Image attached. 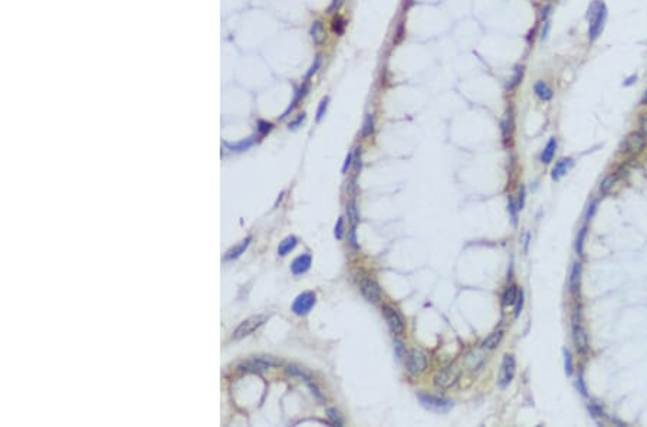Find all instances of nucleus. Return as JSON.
Listing matches in <instances>:
<instances>
[{"instance_id":"obj_1","label":"nucleus","mask_w":647,"mask_h":427,"mask_svg":"<svg viewBox=\"0 0 647 427\" xmlns=\"http://www.w3.org/2000/svg\"><path fill=\"white\" fill-rule=\"evenodd\" d=\"M585 17L588 22V40L596 42L604 31L609 17V9L606 3L603 0H591Z\"/></svg>"},{"instance_id":"obj_2","label":"nucleus","mask_w":647,"mask_h":427,"mask_svg":"<svg viewBox=\"0 0 647 427\" xmlns=\"http://www.w3.org/2000/svg\"><path fill=\"white\" fill-rule=\"evenodd\" d=\"M267 315L265 313H259V315H253L246 318L245 321H242L239 324V327L234 329L233 332V340H242L245 337H248L250 334H253L258 328H261L266 321H267Z\"/></svg>"},{"instance_id":"obj_3","label":"nucleus","mask_w":647,"mask_h":427,"mask_svg":"<svg viewBox=\"0 0 647 427\" xmlns=\"http://www.w3.org/2000/svg\"><path fill=\"white\" fill-rule=\"evenodd\" d=\"M421 406L426 407L427 410L436 411V413H448L449 410L453 409V401L443 398V397H436V395L429 394H420L417 395Z\"/></svg>"},{"instance_id":"obj_4","label":"nucleus","mask_w":647,"mask_h":427,"mask_svg":"<svg viewBox=\"0 0 647 427\" xmlns=\"http://www.w3.org/2000/svg\"><path fill=\"white\" fill-rule=\"evenodd\" d=\"M460 376V368L455 364L449 365L446 368L440 370L436 376H434V386L440 390H446L449 387H452L457 378Z\"/></svg>"},{"instance_id":"obj_5","label":"nucleus","mask_w":647,"mask_h":427,"mask_svg":"<svg viewBox=\"0 0 647 427\" xmlns=\"http://www.w3.org/2000/svg\"><path fill=\"white\" fill-rule=\"evenodd\" d=\"M281 364H282V361L275 358V357L259 355V357H253V358L243 362L240 365V368L246 370V371H265L267 368H273V367H278Z\"/></svg>"},{"instance_id":"obj_6","label":"nucleus","mask_w":647,"mask_h":427,"mask_svg":"<svg viewBox=\"0 0 647 427\" xmlns=\"http://www.w3.org/2000/svg\"><path fill=\"white\" fill-rule=\"evenodd\" d=\"M427 368V358L424 352L419 349H412L407 355V370L410 374L419 376Z\"/></svg>"},{"instance_id":"obj_7","label":"nucleus","mask_w":647,"mask_h":427,"mask_svg":"<svg viewBox=\"0 0 647 427\" xmlns=\"http://www.w3.org/2000/svg\"><path fill=\"white\" fill-rule=\"evenodd\" d=\"M315 294L314 292H304L297 296V299L292 304V312L295 315H306L315 305Z\"/></svg>"},{"instance_id":"obj_8","label":"nucleus","mask_w":647,"mask_h":427,"mask_svg":"<svg viewBox=\"0 0 647 427\" xmlns=\"http://www.w3.org/2000/svg\"><path fill=\"white\" fill-rule=\"evenodd\" d=\"M515 376V358L512 355H505L503 361L500 364V371H499L498 384L500 388H505L509 386V383L512 381Z\"/></svg>"},{"instance_id":"obj_9","label":"nucleus","mask_w":647,"mask_h":427,"mask_svg":"<svg viewBox=\"0 0 647 427\" xmlns=\"http://www.w3.org/2000/svg\"><path fill=\"white\" fill-rule=\"evenodd\" d=\"M381 311L382 315H384V319H385L388 328L391 329V332L397 334V335L398 334H403L404 332V322H403V319L398 315L397 311L390 308V307H382Z\"/></svg>"},{"instance_id":"obj_10","label":"nucleus","mask_w":647,"mask_h":427,"mask_svg":"<svg viewBox=\"0 0 647 427\" xmlns=\"http://www.w3.org/2000/svg\"><path fill=\"white\" fill-rule=\"evenodd\" d=\"M645 147H646V135L643 132H631L624 140V151L626 153L637 154V153H642Z\"/></svg>"},{"instance_id":"obj_11","label":"nucleus","mask_w":647,"mask_h":427,"mask_svg":"<svg viewBox=\"0 0 647 427\" xmlns=\"http://www.w3.org/2000/svg\"><path fill=\"white\" fill-rule=\"evenodd\" d=\"M361 294L368 302H379L381 298V291L380 286L376 280L373 279H364L361 282Z\"/></svg>"},{"instance_id":"obj_12","label":"nucleus","mask_w":647,"mask_h":427,"mask_svg":"<svg viewBox=\"0 0 647 427\" xmlns=\"http://www.w3.org/2000/svg\"><path fill=\"white\" fill-rule=\"evenodd\" d=\"M572 332H574V343H575V347H577V351L580 354H587V351H588V337H587L585 329L575 324Z\"/></svg>"},{"instance_id":"obj_13","label":"nucleus","mask_w":647,"mask_h":427,"mask_svg":"<svg viewBox=\"0 0 647 427\" xmlns=\"http://www.w3.org/2000/svg\"><path fill=\"white\" fill-rule=\"evenodd\" d=\"M533 94L536 95V98L539 99V101H542V102H548V101H551V99L554 98L552 88L545 81H542V79H539V81H536V82L533 83Z\"/></svg>"},{"instance_id":"obj_14","label":"nucleus","mask_w":647,"mask_h":427,"mask_svg":"<svg viewBox=\"0 0 647 427\" xmlns=\"http://www.w3.org/2000/svg\"><path fill=\"white\" fill-rule=\"evenodd\" d=\"M311 263H312V258H311V255H308V253H305V255H301L298 256L292 265H291V269H292V273L294 275H302V273H305L309 268H311Z\"/></svg>"},{"instance_id":"obj_15","label":"nucleus","mask_w":647,"mask_h":427,"mask_svg":"<svg viewBox=\"0 0 647 427\" xmlns=\"http://www.w3.org/2000/svg\"><path fill=\"white\" fill-rule=\"evenodd\" d=\"M580 282H581V263H574L571 273H570V292L572 295H577L580 291Z\"/></svg>"},{"instance_id":"obj_16","label":"nucleus","mask_w":647,"mask_h":427,"mask_svg":"<svg viewBox=\"0 0 647 427\" xmlns=\"http://www.w3.org/2000/svg\"><path fill=\"white\" fill-rule=\"evenodd\" d=\"M524 75H525V66L521 65V64L515 66L514 71H512V75H511V78L508 79V83H506V89H508V91H514V89H516V88L522 83Z\"/></svg>"},{"instance_id":"obj_17","label":"nucleus","mask_w":647,"mask_h":427,"mask_svg":"<svg viewBox=\"0 0 647 427\" xmlns=\"http://www.w3.org/2000/svg\"><path fill=\"white\" fill-rule=\"evenodd\" d=\"M574 165V161H572V158H563V160H560L555 167L552 168V179L554 180H560L561 177H564L565 174L570 171V168Z\"/></svg>"},{"instance_id":"obj_18","label":"nucleus","mask_w":647,"mask_h":427,"mask_svg":"<svg viewBox=\"0 0 647 427\" xmlns=\"http://www.w3.org/2000/svg\"><path fill=\"white\" fill-rule=\"evenodd\" d=\"M557 146H558L557 138L555 137L549 138V141L547 143V146L542 150V154H541V163L542 164H549L552 161V158H554V155L557 153Z\"/></svg>"},{"instance_id":"obj_19","label":"nucleus","mask_w":647,"mask_h":427,"mask_svg":"<svg viewBox=\"0 0 647 427\" xmlns=\"http://www.w3.org/2000/svg\"><path fill=\"white\" fill-rule=\"evenodd\" d=\"M311 38H312V40L315 42L316 45H321L325 40L327 32H325V26H324L322 20H315L312 23V26H311Z\"/></svg>"},{"instance_id":"obj_20","label":"nucleus","mask_w":647,"mask_h":427,"mask_svg":"<svg viewBox=\"0 0 647 427\" xmlns=\"http://www.w3.org/2000/svg\"><path fill=\"white\" fill-rule=\"evenodd\" d=\"M250 240H252V237H246L245 240H242L239 245H236L234 247H232L230 250H228V253L225 255V261H232V259H236V258H239L246 249L249 246Z\"/></svg>"},{"instance_id":"obj_21","label":"nucleus","mask_w":647,"mask_h":427,"mask_svg":"<svg viewBox=\"0 0 647 427\" xmlns=\"http://www.w3.org/2000/svg\"><path fill=\"white\" fill-rule=\"evenodd\" d=\"M297 243H298V239L295 237V236H288V237H285L282 242L279 243V247H278V253L281 255V256H286L291 250H294L295 246H297Z\"/></svg>"},{"instance_id":"obj_22","label":"nucleus","mask_w":647,"mask_h":427,"mask_svg":"<svg viewBox=\"0 0 647 427\" xmlns=\"http://www.w3.org/2000/svg\"><path fill=\"white\" fill-rule=\"evenodd\" d=\"M500 130H502V137H503V140L511 138L512 130H514V118H512V115L506 114V116L502 119V122H500Z\"/></svg>"},{"instance_id":"obj_23","label":"nucleus","mask_w":647,"mask_h":427,"mask_svg":"<svg viewBox=\"0 0 647 427\" xmlns=\"http://www.w3.org/2000/svg\"><path fill=\"white\" fill-rule=\"evenodd\" d=\"M502 337H503V331L502 329H498V331H495V332H492L485 341H483V347L485 348H488V349H495L496 347L500 343V340H502Z\"/></svg>"},{"instance_id":"obj_24","label":"nucleus","mask_w":647,"mask_h":427,"mask_svg":"<svg viewBox=\"0 0 647 427\" xmlns=\"http://www.w3.org/2000/svg\"><path fill=\"white\" fill-rule=\"evenodd\" d=\"M374 130H376V121H374V115L373 114H367L364 118V124H363V131H361V135L367 138V137H371L373 134H374Z\"/></svg>"},{"instance_id":"obj_25","label":"nucleus","mask_w":647,"mask_h":427,"mask_svg":"<svg viewBox=\"0 0 647 427\" xmlns=\"http://www.w3.org/2000/svg\"><path fill=\"white\" fill-rule=\"evenodd\" d=\"M345 26H347V23H345V19H344L343 16L337 15V16L332 19V23H331L332 32L335 33L337 36H343V35H344V32H345Z\"/></svg>"},{"instance_id":"obj_26","label":"nucleus","mask_w":647,"mask_h":427,"mask_svg":"<svg viewBox=\"0 0 647 427\" xmlns=\"http://www.w3.org/2000/svg\"><path fill=\"white\" fill-rule=\"evenodd\" d=\"M518 289H516V286H509L505 292H503V296H502V302H503V307H509V305H514L515 302H516V298H518Z\"/></svg>"},{"instance_id":"obj_27","label":"nucleus","mask_w":647,"mask_h":427,"mask_svg":"<svg viewBox=\"0 0 647 427\" xmlns=\"http://www.w3.org/2000/svg\"><path fill=\"white\" fill-rule=\"evenodd\" d=\"M347 214H348V219L352 226H355L360 222V213H358L355 200H351L348 204H347Z\"/></svg>"},{"instance_id":"obj_28","label":"nucleus","mask_w":647,"mask_h":427,"mask_svg":"<svg viewBox=\"0 0 647 427\" xmlns=\"http://www.w3.org/2000/svg\"><path fill=\"white\" fill-rule=\"evenodd\" d=\"M288 373H289L291 376H298V377L304 378L305 381H309V380H311V374H309L308 371H305L304 368L298 367V365H289V367H288Z\"/></svg>"},{"instance_id":"obj_29","label":"nucleus","mask_w":647,"mask_h":427,"mask_svg":"<svg viewBox=\"0 0 647 427\" xmlns=\"http://www.w3.org/2000/svg\"><path fill=\"white\" fill-rule=\"evenodd\" d=\"M327 416H328L331 425H334V426H343V425H344V420H343L341 414L335 410V409H328V410H327Z\"/></svg>"},{"instance_id":"obj_30","label":"nucleus","mask_w":647,"mask_h":427,"mask_svg":"<svg viewBox=\"0 0 647 427\" xmlns=\"http://www.w3.org/2000/svg\"><path fill=\"white\" fill-rule=\"evenodd\" d=\"M328 104H330V98H328V97L322 98L321 104H319V107H318V111H316V121H318V122H319V121L325 116V114H327Z\"/></svg>"},{"instance_id":"obj_31","label":"nucleus","mask_w":647,"mask_h":427,"mask_svg":"<svg viewBox=\"0 0 647 427\" xmlns=\"http://www.w3.org/2000/svg\"><path fill=\"white\" fill-rule=\"evenodd\" d=\"M564 364H565V374L570 377V376H572V371H574V364H572V357H571V352L567 349L564 352Z\"/></svg>"},{"instance_id":"obj_32","label":"nucleus","mask_w":647,"mask_h":427,"mask_svg":"<svg viewBox=\"0 0 647 427\" xmlns=\"http://www.w3.org/2000/svg\"><path fill=\"white\" fill-rule=\"evenodd\" d=\"M617 180V176H609V177H606L603 183H601V186H600V192L601 193H607L611 187H613V184Z\"/></svg>"},{"instance_id":"obj_33","label":"nucleus","mask_w":647,"mask_h":427,"mask_svg":"<svg viewBox=\"0 0 647 427\" xmlns=\"http://www.w3.org/2000/svg\"><path fill=\"white\" fill-rule=\"evenodd\" d=\"M516 305H515V311L514 315L515 318H518L521 312H522V307H524V291L521 289L519 292H518V298H516V302H515Z\"/></svg>"},{"instance_id":"obj_34","label":"nucleus","mask_w":647,"mask_h":427,"mask_svg":"<svg viewBox=\"0 0 647 427\" xmlns=\"http://www.w3.org/2000/svg\"><path fill=\"white\" fill-rule=\"evenodd\" d=\"M361 148H357V151L354 153V174L357 176L358 174V171L361 170V151H360Z\"/></svg>"},{"instance_id":"obj_35","label":"nucleus","mask_w":647,"mask_h":427,"mask_svg":"<svg viewBox=\"0 0 647 427\" xmlns=\"http://www.w3.org/2000/svg\"><path fill=\"white\" fill-rule=\"evenodd\" d=\"M334 234H335L337 239H343V234H344V219H343V217L338 219V222H337V225H335V232H334Z\"/></svg>"},{"instance_id":"obj_36","label":"nucleus","mask_w":647,"mask_h":427,"mask_svg":"<svg viewBox=\"0 0 647 427\" xmlns=\"http://www.w3.org/2000/svg\"><path fill=\"white\" fill-rule=\"evenodd\" d=\"M549 32H551V20L548 19V20H545L542 23V29H541V40L542 42L547 40L548 36H549Z\"/></svg>"},{"instance_id":"obj_37","label":"nucleus","mask_w":647,"mask_h":427,"mask_svg":"<svg viewBox=\"0 0 647 427\" xmlns=\"http://www.w3.org/2000/svg\"><path fill=\"white\" fill-rule=\"evenodd\" d=\"M308 386H309V388H311V391H312V394L315 395V398H316V400H318V401H319V403H321V404H324V403H325V398H324V395H322V393H321V391H319V388H318V387H316L315 384H312V383H309V381H308Z\"/></svg>"},{"instance_id":"obj_38","label":"nucleus","mask_w":647,"mask_h":427,"mask_svg":"<svg viewBox=\"0 0 647 427\" xmlns=\"http://www.w3.org/2000/svg\"><path fill=\"white\" fill-rule=\"evenodd\" d=\"M319 66H321V55H318L315 58V61H314V64L312 66L309 68V71H308V74H306V79H309L314 74H316V71L319 69Z\"/></svg>"},{"instance_id":"obj_39","label":"nucleus","mask_w":647,"mask_h":427,"mask_svg":"<svg viewBox=\"0 0 647 427\" xmlns=\"http://www.w3.org/2000/svg\"><path fill=\"white\" fill-rule=\"evenodd\" d=\"M585 233H587V229L582 228L580 232V234H578V237H577V252H578V255H582V246H584V237H585Z\"/></svg>"},{"instance_id":"obj_40","label":"nucleus","mask_w":647,"mask_h":427,"mask_svg":"<svg viewBox=\"0 0 647 427\" xmlns=\"http://www.w3.org/2000/svg\"><path fill=\"white\" fill-rule=\"evenodd\" d=\"M352 163H354V153H348L347 157H345L344 165H343V173H347V170L352 165Z\"/></svg>"},{"instance_id":"obj_41","label":"nucleus","mask_w":647,"mask_h":427,"mask_svg":"<svg viewBox=\"0 0 647 427\" xmlns=\"http://www.w3.org/2000/svg\"><path fill=\"white\" fill-rule=\"evenodd\" d=\"M549 15H551V6H549V4H547L545 7H542V9H541V13H539V20H541V22L544 23L545 20H548V19H549Z\"/></svg>"},{"instance_id":"obj_42","label":"nucleus","mask_w":647,"mask_h":427,"mask_svg":"<svg viewBox=\"0 0 647 427\" xmlns=\"http://www.w3.org/2000/svg\"><path fill=\"white\" fill-rule=\"evenodd\" d=\"M252 144H253V140H248V141H242V143H239L236 146H232V148H234L236 151H243V150L249 148Z\"/></svg>"},{"instance_id":"obj_43","label":"nucleus","mask_w":647,"mask_h":427,"mask_svg":"<svg viewBox=\"0 0 647 427\" xmlns=\"http://www.w3.org/2000/svg\"><path fill=\"white\" fill-rule=\"evenodd\" d=\"M637 79H639V75H637V74H631L630 77H627V78L624 79L623 86H631V85H634V83L637 82Z\"/></svg>"},{"instance_id":"obj_44","label":"nucleus","mask_w":647,"mask_h":427,"mask_svg":"<svg viewBox=\"0 0 647 427\" xmlns=\"http://www.w3.org/2000/svg\"><path fill=\"white\" fill-rule=\"evenodd\" d=\"M508 207H509V213H511V216H512V222H514V225H516V210H519V209L515 207L514 200H509Z\"/></svg>"},{"instance_id":"obj_45","label":"nucleus","mask_w":647,"mask_h":427,"mask_svg":"<svg viewBox=\"0 0 647 427\" xmlns=\"http://www.w3.org/2000/svg\"><path fill=\"white\" fill-rule=\"evenodd\" d=\"M349 245L354 247V249H358V245H357V239H355V226H352V229H351V233H349Z\"/></svg>"},{"instance_id":"obj_46","label":"nucleus","mask_w":647,"mask_h":427,"mask_svg":"<svg viewBox=\"0 0 647 427\" xmlns=\"http://www.w3.org/2000/svg\"><path fill=\"white\" fill-rule=\"evenodd\" d=\"M341 3H343V0H332L331 6L328 7V12H330V13H335V12L340 9Z\"/></svg>"},{"instance_id":"obj_47","label":"nucleus","mask_w":647,"mask_h":427,"mask_svg":"<svg viewBox=\"0 0 647 427\" xmlns=\"http://www.w3.org/2000/svg\"><path fill=\"white\" fill-rule=\"evenodd\" d=\"M588 409H590V413L593 414V417H600V416H603V410H601L598 406H596V404H591Z\"/></svg>"},{"instance_id":"obj_48","label":"nucleus","mask_w":647,"mask_h":427,"mask_svg":"<svg viewBox=\"0 0 647 427\" xmlns=\"http://www.w3.org/2000/svg\"><path fill=\"white\" fill-rule=\"evenodd\" d=\"M270 128H272V124H269V122H264V121H261L259 122V131L262 132V134H266V132L270 131Z\"/></svg>"},{"instance_id":"obj_49","label":"nucleus","mask_w":647,"mask_h":427,"mask_svg":"<svg viewBox=\"0 0 647 427\" xmlns=\"http://www.w3.org/2000/svg\"><path fill=\"white\" fill-rule=\"evenodd\" d=\"M394 349H396V354H397L400 358L404 355V348H403V344H401L400 341H396V343H394Z\"/></svg>"},{"instance_id":"obj_50","label":"nucleus","mask_w":647,"mask_h":427,"mask_svg":"<svg viewBox=\"0 0 647 427\" xmlns=\"http://www.w3.org/2000/svg\"><path fill=\"white\" fill-rule=\"evenodd\" d=\"M524 201H525V189L522 187L519 192V203H518V209H524Z\"/></svg>"},{"instance_id":"obj_51","label":"nucleus","mask_w":647,"mask_h":427,"mask_svg":"<svg viewBox=\"0 0 647 427\" xmlns=\"http://www.w3.org/2000/svg\"><path fill=\"white\" fill-rule=\"evenodd\" d=\"M304 119H305V114L299 115L298 118H297V119H295L294 122H291V124H289V128H297L299 124H301V122L304 121Z\"/></svg>"},{"instance_id":"obj_52","label":"nucleus","mask_w":647,"mask_h":427,"mask_svg":"<svg viewBox=\"0 0 647 427\" xmlns=\"http://www.w3.org/2000/svg\"><path fill=\"white\" fill-rule=\"evenodd\" d=\"M596 212V203H593L591 206H590V209H588V212H587V219L590 220L591 217H593V214Z\"/></svg>"},{"instance_id":"obj_53","label":"nucleus","mask_w":647,"mask_h":427,"mask_svg":"<svg viewBox=\"0 0 647 427\" xmlns=\"http://www.w3.org/2000/svg\"><path fill=\"white\" fill-rule=\"evenodd\" d=\"M640 105H647V89L645 91V94H643V97L640 99Z\"/></svg>"},{"instance_id":"obj_54","label":"nucleus","mask_w":647,"mask_h":427,"mask_svg":"<svg viewBox=\"0 0 647 427\" xmlns=\"http://www.w3.org/2000/svg\"><path fill=\"white\" fill-rule=\"evenodd\" d=\"M643 130H645V132L647 134V118L645 119V122H643Z\"/></svg>"}]
</instances>
